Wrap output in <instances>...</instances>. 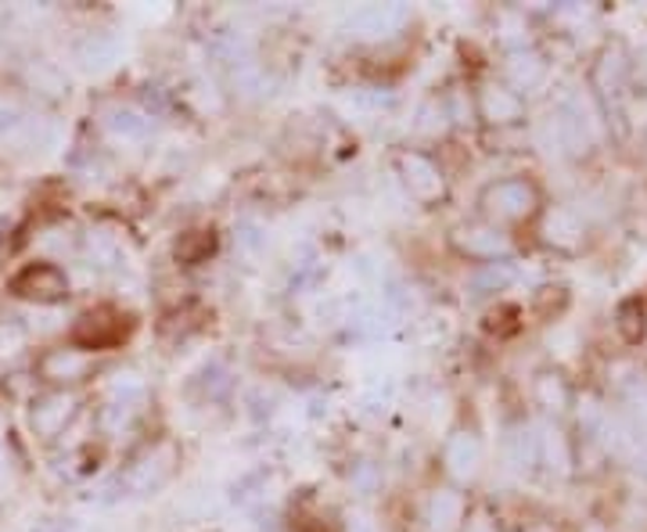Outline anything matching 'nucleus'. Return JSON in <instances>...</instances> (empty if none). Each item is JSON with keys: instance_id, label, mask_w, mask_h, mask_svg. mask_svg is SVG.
Wrapping results in <instances>:
<instances>
[{"instance_id": "1", "label": "nucleus", "mask_w": 647, "mask_h": 532, "mask_svg": "<svg viewBox=\"0 0 647 532\" xmlns=\"http://www.w3.org/2000/svg\"><path fill=\"white\" fill-rule=\"evenodd\" d=\"M180 446L173 439H155L152 446H144V450L129 460V468L123 471V486L129 497H152L158 493L163 486L173 482V474L180 471Z\"/></svg>"}, {"instance_id": "2", "label": "nucleus", "mask_w": 647, "mask_h": 532, "mask_svg": "<svg viewBox=\"0 0 647 532\" xmlns=\"http://www.w3.org/2000/svg\"><path fill=\"white\" fill-rule=\"evenodd\" d=\"M479 206L486 212L489 223H525L532 212L540 206V191L536 184L525 180V177H503V180H493L482 191Z\"/></svg>"}, {"instance_id": "3", "label": "nucleus", "mask_w": 647, "mask_h": 532, "mask_svg": "<svg viewBox=\"0 0 647 532\" xmlns=\"http://www.w3.org/2000/svg\"><path fill=\"white\" fill-rule=\"evenodd\" d=\"M129 331H134L129 313L115 306H94L76 316V324H72V345H80L83 353H105L123 345L129 338Z\"/></svg>"}, {"instance_id": "4", "label": "nucleus", "mask_w": 647, "mask_h": 532, "mask_svg": "<svg viewBox=\"0 0 647 532\" xmlns=\"http://www.w3.org/2000/svg\"><path fill=\"white\" fill-rule=\"evenodd\" d=\"M396 177L407 187V195L417 201V206H439L450 191V180H446V169L431 158L428 152L407 148L396 155Z\"/></svg>"}, {"instance_id": "5", "label": "nucleus", "mask_w": 647, "mask_h": 532, "mask_svg": "<svg viewBox=\"0 0 647 532\" xmlns=\"http://www.w3.org/2000/svg\"><path fill=\"white\" fill-rule=\"evenodd\" d=\"M450 244L460 259H468V263H500L503 255L511 252V238L503 234L497 223L489 220H471V223H460L453 227L450 234Z\"/></svg>"}, {"instance_id": "6", "label": "nucleus", "mask_w": 647, "mask_h": 532, "mask_svg": "<svg viewBox=\"0 0 647 532\" xmlns=\"http://www.w3.org/2000/svg\"><path fill=\"white\" fill-rule=\"evenodd\" d=\"M410 25V8L407 4H367L353 11L349 19H345V29H349L353 40H364V43H385L399 36L403 29Z\"/></svg>"}, {"instance_id": "7", "label": "nucleus", "mask_w": 647, "mask_h": 532, "mask_svg": "<svg viewBox=\"0 0 647 532\" xmlns=\"http://www.w3.org/2000/svg\"><path fill=\"white\" fill-rule=\"evenodd\" d=\"M11 292L36 306H51V302L69 299V278L54 263H29L11 278Z\"/></svg>"}, {"instance_id": "8", "label": "nucleus", "mask_w": 647, "mask_h": 532, "mask_svg": "<svg viewBox=\"0 0 647 532\" xmlns=\"http://www.w3.org/2000/svg\"><path fill=\"white\" fill-rule=\"evenodd\" d=\"M442 471L453 486H468L482 471V442L471 428H453L442 442Z\"/></svg>"}, {"instance_id": "9", "label": "nucleus", "mask_w": 647, "mask_h": 532, "mask_svg": "<svg viewBox=\"0 0 647 532\" xmlns=\"http://www.w3.org/2000/svg\"><path fill=\"white\" fill-rule=\"evenodd\" d=\"M76 414H80V399L65 393V388H51V393L40 396L33 403V410H29V428H33V436L51 442L76 421Z\"/></svg>"}, {"instance_id": "10", "label": "nucleus", "mask_w": 647, "mask_h": 532, "mask_svg": "<svg viewBox=\"0 0 647 532\" xmlns=\"http://www.w3.org/2000/svg\"><path fill=\"white\" fill-rule=\"evenodd\" d=\"M36 371L48 385L65 388V385L83 382L86 374L94 371V356L83 353L80 345H51V350L36 359Z\"/></svg>"}, {"instance_id": "11", "label": "nucleus", "mask_w": 647, "mask_h": 532, "mask_svg": "<svg viewBox=\"0 0 647 532\" xmlns=\"http://www.w3.org/2000/svg\"><path fill=\"white\" fill-rule=\"evenodd\" d=\"M97 123L119 144H137L152 134V115L140 105H134V101H105V105L97 108Z\"/></svg>"}, {"instance_id": "12", "label": "nucleus", "mask_w": 647, "mask_h": 532, "mask_svg": "<svg viewBox=\"0 0 647 532\" xmlns=\"http://www.w3.org/2000/svg\"><path fill=\"white\" fill-rule=\"evenodd\" d=\"M474 112H479L486 126H514L522 123L525 101L508 83H482L479 94H474Z\"/></svg>"}, {"instance_id": "13", "label": "nucleus", "mask_w": 647, "mask_h": 532, "mask_svg": "<svg viewBox=\"0 0 647 532\" xmlns=\"http://www.w3.org/2000/svg\"><path fill=\"white\" fill-rule=\"evenodd\" d=\"M468 497L457 486L436 489L425 503V529L428 532H460L468 522Z\"/></svg>"}, {"instance_id": "14", "label": "nucleus", "mask_w": 647, "mask_h": 532, "mask_svg": "<svg viewBox=\"0 0 647 532\" xmlns=\"http://www.w3.org/2000/svg\"><path fill=\"white\" fill-rule=\"evenodd\" d=\"M503 72H508V86H514V91H529V86H536L543 80L546 65L536 51L518 48V51H511L508 62H503Z\"/></svg>"}, {"instance_id": "15", "label": "nucleus", "mask_w": 647, "mask_h": 532, "mask_svg": "<svg viewBox=\"0 0 647 532\" xmlns=\"http://www.w3.org/2000/svg\"><path fill=\"white\" fill-rule=\"evenodd\" d=\"M173 252H177V259H180L184 267L206 263V259L216 252V230H209V227L184 230V234L177 238V244H173Z\"/></svg>"}, {"instance_id": "16", "label": "nucleus", "mask_w": 647, "mask_h": 532, "mask_svg": "<svg viewBox=\"0 0 647 532\" xmlns=\"http://www.w3.org/2000/svg\"><path fill=\"white\" fill-rule=\"evenodd\" d=\"M76 58L83 62V69H105V65L115 62V40H112V36H101V33L86 36V40L80 43Z\"/></svg>"}, {"instance_id": "17", "label": "nucleus", "mask_w": 647, "mask_h": 532, "mask_svg": "<svg viewBox=\"0 0 647 532\" xmlns=\"http://www.w3.org/2000/svg\"><path fill=\"white\" fill-rule=\"evenodd\" d=\"M450 108H446V101H425L421 112H417V134L425 137H442L446 129H450Z\"/></svg>"}, {"instance_id": "18", "label": "nucleus", "mask_w": 647, "mask_h": 532, "mask_svg": "<svg viewBox=\"0 0 647 532\" xmlns=\"http://www.w3.org/2000/svg\"><path fill=\"white\" fill-rule=\"evenodd\" d=\"M198 385H201V393H206V399H223L230 388H234V374H230L227 364H209V367H201L198 374Z\"/></svg>"}, {"instance_id": "19", "label": "nucleus", "mask_w": 647, "mask_h": 532, "mask_svg": "<svg viewBox=\"0 0 647 532\" xmlns=\"http://www.w3.org/2000/svg\"><path fill=\"white\" fill-rule=\"evenodd\" d=\"M349 486H353V493L359 497H374L382 489V465L378 460H356V465L349 468Z\"/></svg>"}, {"instance_id": "20", "label": "nucleus", "mask_w": 647, "mask_h": 532, "mask_svg": "<svg viewBox=\"0 0 647 532\" xmlns=\"http://www.w3.org/2000/svg\"><path fill=\"white\" fill-rule=\"evenodd\" d=\"M511 278L514 273H511L508 263H486L479 273H474V288H479V292H500V288L508 284Z\"/></svg>"}, {"instance_id": "21", "label": "nucleus", "mask_w": 647, "mask_h": 532, "mask_svg": "<svg viewBox=\"0 0 647 532\" xmlns=\"http://www.w3.org/2000/svg\"><path fill=\"white\" fill-rule=\"evenodd\" d=\"M546 230H551L546 238H551L554 244H572V234H580V223H575L568 212L557 209V212H551V223H546Z\"/></svg>"}, {"instance_id": "22", "label": "nucleus", "mask_w": 647, "mask_h": 532, "mask_svg": "<svg viewBox=\"0 0 647 532\" xmlns=\"http://www.w3.org/2000/svg\"><path fill=\"white\" fill-rule=\"evenodd\" d=\"M295 529L299 532H342V525L335 522V518L321 514V511H316V514H299L295 518Z\"/></svg>"}, {"instance_id": "23", "label": "nucleus", "mask_w": 647, "mask_h": 532, "mask_svg": "<svg viewBox=\"0 0 647 532\" xmlns=\"http://www.w3.org/2000/svg\"><path fill=\"white\" fill-rule=\"evenodd\" d=\"M460 532H500V529L493 522V514L482 511V508H474V511H468V522H465V529H460Z\"/></svg>"}]
</instances>
